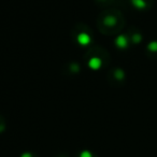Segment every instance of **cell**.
Returning <instances> with one entry per match:
<instances>
[{"label": "cell", "instance_id": "obj_2", "mask_svg": "<svg viewBox=\"0 0 157 157\" xmlns=\"http://www.w3.org/2000/svg\"><path fill=\"white\" fill-rule=\"evenodd\" d=\"M22 157H31V155H30V154H28V153H26V154H24Z\"/></svg>", "mask_w": 157, "mask_h": 157}, {"label": "cell", "instance_id": "obj_1", "mask_svg": "<svg viewBox=\"0 0 157 157\" xmlns=\"http://www.w3.org/2000/svg\"><path fill=\"white\" fill-rule=\"evenodd\" d=\"M81 157H92V154L90 152H83L81 154Z\"/></svg>", "mask_w": 157, "mask_h": 157}]
</instances>
